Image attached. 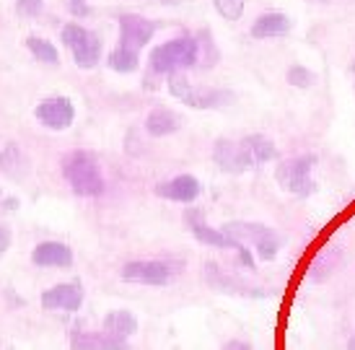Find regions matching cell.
I'll return each instance as SVG.
<instances>
[{"label": "cell", "instance_id": "obj_1", "mask_svg": "<svg viewBox=\"0 0 355 350\" xmlns=\"http://www.w3.org/2000/svg\"><path fill=\"white\" fill-rule=\"evenodd\" d=\"M200 60V40L192 34H182L177 40H168L164 44H156L150 50V68L156 73L174 76L179 70L192 68Z\"/></svg>", "mask_w": 355, "mask_h": 350}, {"label": "cell", "instance_id": "obj_2", "mask_svg": "<svg viewBox=\"0 0 355 350\" xmlns=\"http://www.w3.org/2000/svg\"><path fill=\"white\" fill-rule=\"evenodd\" d=\"M62 174H65V180L70 182V187L78 192V195L94 198V195L104 192V177H101L99 164L86 150H73V153H68L62 159Z\"/></svg>", "mask_w": 355, "mask_h": 350}, {"label": "cell", "instance_id": "obj_3", "mask_svg": "<svg viewBox=\"0 0 355 350\" xmlns=\"http://www.w3.org/2000/svg\"><path fill=\"white\" fill-rule=\"evenodd\" d=\"M168 91L171 96H177L179 101H184L187 107H195V110H218L234 101L231 91L213 89V86H192V80H187L182 73H174L168 78Z\"/></svg>", "mask_w": 355, "mask_h": 350}, {"label": "cell", "instance_id": "obj_4", "mask_svg": "<svg viewBox=\"0 0 355 350\" xmlns=\"http://www.w3.org/2000/svg\"><path fill=\"white\" fill-rule=\"evenodd\" d=\"M316 166V156H296V159H286L277 164L275 180L286 192L296 195V198H309L316 192V182L311 171Z\"/></svg>", "mask_w": 355, "mask_h": 350}, {"label": "cell", "instance_id": "obj_5", "mask_svg": "<svg viewBox=\"0 0 355 350\" xmlns=\"http://www.w3.org/2000/svg\"><path fill=\"white\" fill-rule=\"evenodd\" d=\"M62 42L65 47H70L73 60L78 68H94L101 60V40L99 34L89 31L80 24H68L62 26Z\"/></svg>", "mask_w": 355, "mask_h": 350}, {"label": "cell", "instance_id": "obj_6", "mask_svg": "<svg viewBox=\"0 0 355 350\" xmlns=\"http://www.w3.org/2000/svg\"><path fill=\"white\" fill-rule=\"evenodd\" d=\"M153 21L138 13H122L119 16V44L132 52H140L150 40H153Z\"/></svg>", "mask_w": 355, "mask_h": 350}, {"label": "cell", "instance_id": "obj_7", "mask_svg": "<svg viewBox=\"0 0 355 350\" xmlns=\"http://www.w3.org/2000/svg\"><path fill=\"white\" fill-rule=\"evenodd\" d=\"M34 117L50 128V130H65L73 125L76 110H73V101L68 96H50V99H42L34 110Z\"/></svg>", "mask_w": 355, "mask_h": 350}, {"label": "cell", "instance_id": "obj_8", "mask_svg": "<svg viewBox=\"0 0 355 350\" xmlns=\"http://www.w3.org/2000/svg\"><path fill=\"white\" fill-rule=\"evenodd\" d=\"M122 278L130 283H143V286H164L171 280V265L156 260L128 262L122 268Z\"/></svg>", "mask_w": 355, "mask_h": 350}, {"label": "cell", "instance_id": "obj_9", "mask_svg": "<svg viewBox=\"0 0 355 350\" xmlns=\"http://www.w3.org/2000/svg\"><path fill=\"white\" fill-rule=\"evenodd\" d=\"M213 159L223 171L228 174H241V171L252 169V161H249L247 150L241 146V140H228L220 138L213 148Z\"/></svg>", "mask_w": 355, "mask_h": 350}, {"label": "cell", "instance_id": "obj_10", "mask_svg": "<svg viewBox=\"0 0 355 350\" xmlns=\"http://www.w3.org/2000/svg\"><path fill=\"white\" fill-rule=\"evenodd\" d=\"M158 198H166V200L177 202H192L200 195V182L192 174H179L174 180L158 182L156 184Z\"/></svg>", "mask_w": 355, "mask_h": 350}, {"label": "cell", "instance_id": "obj_11", "mask_svg": "<svg viewBox=\"0 0 355 350\" xmlns=\"http://www.w3.org/2000/svg\"><path fill=\"white\" fill-rule=\"evenodd\" d=\"M83 301V290L76 283L68 286H55L47 293H42V306L44 309H60V311H76Z\"/></svg>", "mask_w": 355, "mask_h": 350}, {"label": "cell", "instance_id": "obj_12", "mask_svg": "<svg viewBox=\"0 0 355 350\" xmlns=\"http://www.w3.org/2000/svg\"><path fill=\"white\" fill-rule=\"evenodd\" d=\"M31 260L40 268H68L73 262V252L62 241H42V244L34 247Z\"/></svg>", "mask_w": 355, "mask_h": 350}, {"label": "cell", "instance_id": "obj_13", "mask_svg": "<svg viewBox=\"0 0 355 350\" xmlns=\"http://www.w3.org/2000/svg\"><path fill=\"white\" fill-rule=\"evenodd\" d=\"M288 31H291V19L280 10H267L262 16H257L252 24L254 40H272V37H283Z\"/></svg>", "mask_w": 355, "mask_h": 350}, {"label": "cell", "instance_id": "obj_14", "mask_svg": "<svg viewBox=\"0 0 355 350\" xmlns=\"http://www.w3.org/2000/svg\"><path fill=\"white\" fill-rule=\"evenodd\" d=\"M223 234L231 236V239L236 241V244H259V241L270 239V236H277L275 231L270 229V226H262V223H244V220H234V223H226L223 226Z\"/></svg>", "mask_w": 355, "mask_h": 350}, {"label": "cell", "instance_id": "obj_15", "mask_svg": "<svg viewBox=\"0 0 355 350\" xmlns=\"http://www.w3.org/2000/svg\"><path fill=\"white\" fill-rule=\"evenodd\" d=\"M179 125H182L179 114L166 110V107H156V110H150L148 117H146V130H148L153 138H164V135L177 132Z\"/></svg>", "mask_w": 355, "mask_h": 350}, {"label": "cell", "instance_id": "obj_16", "mask_svg": "<svg viewBox=\"0 0 355 350\" xmlns=\"http://www.w3.org/2000/svg\"><path fill=\"white\" fill-rule=\"evenodd\" d=\"M73 350H125V342L109 338L107 332H76Z\"/></svg>", "mask_w": 355, "mask_h": 350}, {"label": "cell", "instance_id": "obj_17", "mask_svg": "<svg viewBox=\"0 0 355 350\" xmlns=\"http://www.w3.org/2000/svg\"><path fill=\"white\" fill-rule=\"evenodd\" d=\"M241 146H244V150H247L249 161H252V166H257V164H267V161L275 159V143L267 138V135H259V132H254V135H247V138H241Z\"/></svg>", "mask_w": 355, "mask_h": 350}, {"label": "cell", "instance_id": "obj_18", "mask_svg": "<svg viewBox=\"0 0 355 350\" xmlns=\"http://www.w3.org/2000/svg\"><path fill=\"white\" fill-rule=\"evenodd\" d=\"M135 330H138V320L130 311H112L104 317V332L114 340L125 342V338H130Z\"/></svg>", "mask_w": 355, "mask_h": 350}, {"label": "cell", "instance_id": "obj_19", "mask_svg": "<svg viewBox=\"0 0 355 350\" xmlns=\"http://www.w3.org/2000/svg\"><path fill=\"white\" fill-rule=\"evenodd\" d=\"M340 260H343V252L337 250V247H329V250H322L319 254H316V260L311 262V270H309V278L316 280V283H324L332 272H335V268L340 265Z\"/></svg>", "mask_w": 355, "mask_h": 350}, {"label": "cell", "instance_id": "obj_20", "mask_svg": "<svg viewBox=\"0 0 355 350\" xmlns=\"http://www.w3.org/2000/svg\"><path fill=\"white\" fill-rule=\"evenodd\" d=\"M189 229H192V234H195V236H198L202 244H207V247H220V250H239V247H241V244H236V241L231 239V236H226L223 231L210 229V226H205L202 220L192 223Z\"/></svg>", "mask_w": 355, "mask_h": 350}, {"label": "cell", "instance_id": "obj_21", "mask_svg": "<svg viewBox=\"0 0 355 350\" xmlns=\"http://www.w3.org/2000/svg\"><path fill=\"white\" fill-rule=\"evenodd\" d=\"M26 47H29V52L37 58L40 62H47V65H58L60 62V55H58V47L52 44V42L42 40V37H37V34H31V37H26Z\"/></svg>", "mask_w": 355, "mask_h": 350}, {"label": "cell", "instance_id": "obj_22", "mask_svg": "<svg viewBox=\"0 0 355 350\" xmlns=\"http://www.w3.org/2000/svg\"><path fill=\"white\" fill-rule=\"evenodd\" d=\"M107 62H109V68L117 70V73H132V70H138V65H140L138 52L128 50V47H122V44H119L117 50L109 52Z\"/></svg>", "mask_w": 355, "mask_h": 350}, {"label": "cell", "instance_id": "obj_23", "mask_svg": "<svg viewBox=\"0 0 355 350\" xmlns=\"http://www.w3.org/2000/svg\"><path fill=\"white\" fill-rule=\"evenodd\" d=\"M286 80L291 86H296V89H311L316 83V73L309 70L306 65H291L286 73Z\"/></svg>", "mask_w": 355, "mask_h": 350}, {"label": "cell", "instance_id": "obj_24", "mask_svg": "<svg viewBox=\"0 0 355 350\" xmlns=\"http://www.w3.org/2000/svg\"><path fill=\"white\" fill-rule=\"evenodd\" d=\"M19 166H24V156H21L19 146L8 143V146H6V150L0 153V171H6V174H13V171L19 169Z\"/></svg>", "mask_w": 355, "mask_h": 350}, {"label": "cell", "instance_id": "obj_25", "mask_svg": "<svg viewBox=\"0 0 355 350\" xmlns=\"http://www.w3.org/2000/svg\"><path fill=\"white\" fill-rule=\"evenodd\" d=\"M213 3H216V10L226 21H239L244 13V6H247V0H213Z\"/></svg>", "mask_w": 355, "mask_h": 350}, {"label": "cell", "instance_id": "obj_26", "mask_svg": "<svg viewBox=\"0 0 355 350\" xmlns=\"http://www.w3.org/2000/svg\"><path fill=\"white\" fill-rule=\"evenodd\" d=\"M254 250H257V257H259V260H265V262L275 260L277 252H280V239H277V236H270V239L259 241Z\"/></svg>", "mask_w": 355, "mask_h": 350}, {"label": "cell", "instance_id": "obj_27", "mask_svg": "<svg viewBox=\"0 0 355 350\" xmlns=\"http://www.w3.org/2000/svg\"><path fill=\"white\" fill-rule=\"evenodd\" d=\"M44 6V0H16V13L19 16H37Z\"/></svg>", "mask_w": 355, "mask_h": 350}, {"label": "cell", "instance_id": "obj_28", "mask_svg": "<svg viewBox=\"0 0 355 350\" xmlns=\"http://www.w3.org/2000/svg\"><path fill=\"white\" fill-rule=\"evenodd\" d=\"M65 6H68V13L70 16H76V19H83V16H89V0H65Z\"/></svg>", "mask_w": 355, "mask_h": 350}, {"label": "cell", "instance_id": "obj_29", "mask_svg": "<svg viewBox=\"0 0 355 350\" xmlns=\"http://www.w3.org/2000/svg\"><path fill=\"white\" fill-rule=\"evenodd\" d=\"M10 247V229L8 226H0V254Z\"/></svg>", "mask_w": 355, "mask_h": 350}, {"label": "cell", "instance_id": "obj_30", "mask_svg": "<svg viewBox=\"0 0 355 350\" xmlns=\"http://www.w3.org/2000/svg\"><path fill=\"white\" fill-rule=\"evenodd\" d=\"M223 350H252V348H249L247 342H239V340H234V342H228V345H226V348H223Z\"/></svg>", "mask_w": 355, "mask_h": 350}, {"label": "cell", "instance_id": "obj_31", "mask_svg": "<svg viewBox=\"0 0 355 350\" xmlns=\"http://www.w3.org/2000/svg\"><path fill=\"white\" fill-rule=\"evenodd\" d=\"M347 350H355V338H350V342H347Z\"/></svg>", "mask_w": 355, "mask_h": 350}, {"label": "cell", "instance_id": "obj_32", "mask_svg": "<svg viewBox=\"0 0 355 350\" xmlns=\"http://www.w3.org/2000/svg\"><path fill=\"white\" fill-rule=\"evenodd\" d=\"M309 3H332V0H309Z\"/></svg>", "mask_w": 355, "mask_h": 350}, {"label": "cell", "instance_id": "obj_33", "mask_svg": "<svg viewBox=\"0 0 355 350\" xmlns=\"http://www.w3.org/2000/svg\"><path fill=\"white\" fill-rule=\"evenodd\" d=\"M350 70H353V73H355V62H353V65H350Z\"/></svg>", "mask_w": 355, "mask_h": 350}]
</instances>
